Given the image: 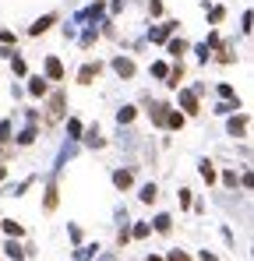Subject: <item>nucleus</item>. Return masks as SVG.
<instances>
[{
  "label": "nucleus",
  "mask_w": 254,
  "mask_h": 261,
  "mask_svg": "<svg viewBox=\"0 0 254 261\" xmlns=\"http://www.w3.org/2000/svg\"><path fill=\"white\" fill-rule=\"evenodd\" d=\"M99 71H102V64H99V60H95V64H85L82 71H78V81H82V85H92V81L99 78Z\"/></svg>",
  "instance_id": "nucleus-11"
},
{
  "label": "nucleus",
  "mask_w": 254,
  "mask_h": 261,
  "mask_svg": "<svg viewBox=\"0 0 254 261\" xmlns=\"http://www.w3.org/2000/svg\"><path fill=\"white\" fill-rule=\"evenodd\" d=\"M149 113H152V124H156V127H163V124H166L169 106H166V103H152V110H149Z\"/></svg>",
  "instance_id": "nucleus-14"
},
{
  "label": "nucleus",
  "mask_w": 254,
  "mask_h": 261,
  "mask_svg": "<svg viewBox=\"0 0 254 261\" xmlns=\"http://www.w3.org/2000/svg\"><path fill=\"white\" fill-rule=\"evenodd\" d=\"M85 134V127H82V120H75V117H71V120H67V138H71V141H78V138H82Z\"/></svg>",
  "instance_id": "nucleus-27"
},
{
  "label": "nucleus",
  "mask_w": 254,
  "mask_h": 261,
  "mask_svg": "<svg viewBox=\"0 0 254 261\" xmlns=\"http://www.w3.org/2000/svg\"><path fill=\"white\" fill-rule=\"evenodd\" d=\"M169 230H173V219H169L166 212H159L156 215V233H169Z\"/></svg>",
  "instance_id": "nucleus-25"
},
{
  "label": "nucleus",
  "mask_w": 254,
  "mask_h": 261,
  "mask_svg": "<svg viewBox=\"0 0 254 261\" xmlns=\"http://www.w3.org/2000/svg\"><path fill=\"white\" fill-rule=\"evenodd\" d=\"M102 11H106V4H102V0H95L92 7H85V11L75 14V25H82V21H99V18H102Z\"/></svg>",
  "instance_id": "nucleus-4"
},
{
  "label": "nucleus",
  "mask_w": 254,
  "mask_h": 261,
  "mask_svg": "<svg viewBox=\"0 0 254 261\" xmlns=\"http://www.w3.org/2000/svg\"><path fill=\"white\" fill-rule=\"evenodd\" d=\"M0 43H4V46H14V32H7V28H0Z\"/></svg>",
  "instance_id": "nucleus-41"
},
{
  "label": "nucleus",
  "mask_w": 254,
  "mask_h": 261,
  "mask_svg": "<svg viewBox=\"0 0 254 261\" xmlns=\"http://www.w3.org/2000/svg\"><path fill=\"white\" fill-rule=\"evenodd\" d=\"M240 28H244V36L251 32V11H244V18H240Z\"/></svg>",
  "instance_id": "nucleus-42"
},
{
  "label": "nucleus",
  "mask_w": 254,
  "mask_h": 261,
  "mask_svg": "<svg viewBox=\"0 0 254 261\" xmlns=\"http://www.w3.org/2000/svg\"><path fill=\"white\" fill-rule=\"evenodd\" d=\"M223 184H226V187H237V170H226V173H223Z\"/></svg>",
  "instance_id": "nucleus-36"
},
{
  "label": "nucleus",
  "mask_w": 254,
  "mask_h": 261,
  "mask_svg": "<svg viewBox=\"0 0 254 261\" xmlns=\"http://www.w3.org/2000/svg\"><path fill=\"white\" fill-rule=\"evenodd\" d=\"M4 177H7V166H4V162H0V180H4Z\"/></svg>",
  "instance_id": "nucleus-47"
},
{
  "label": "nucleus",
  "mask_w": 254,
  "mask_h": 261,
  "mask_svg": "<svg viewBox=\"0 0 254 261\" xmlns=\"http://www.w3.org/2000/svg\"><path fill=\"white\" fill-rule=\"evenodd\" d=\"M99 261H117V258H113V254H102V258H99Z\"/></svg>",
  "instance_id": "nucleus-48"
},
{
  "label": "nucleus",
  "mask_w": 254,
  "mask_h": 261,
  "mask_svg": "<svg viewBox=\"0 0 254 261\" xmlns=\"http://www.w3.org/2000/svg\"><path fill=\"white\" fill-rule=\"evenodd\" d=\"M152 74H156V78H166V74H169V64L156 60V64H152Z\"/></svg>",
  "instance_id": "nucleus-35"
},
{
  "label": "nucleus",
  "mask_w": 254,
  "mask_h": 261,
  "mask_svg": "<svg viewBox=\"0 0 254 261\" xmlns=\"http://www.w3.org/2000/svg\"><path fill=\"white\" fill-rule=\"evenodd\" d=\"M180 208H191V191H187V187H180Z\"/></svg>",
  "instance_id": "nucleus-38"
},
{
  "label": "nucleus",
  "mask_w": 254,
  "mask_h": 261,
  "mask_svg": "<svg viewBox=\"0 0 254 261\" xmlns=\"http://www.w3.org/2000/svg\"><path fill=\"white\" fill-rule=\"evenodd\" d=\"M95 244H88V247H78V261H88V258H95Z\"/></svg>",
  "instance_id": "nucleus-32"
},
{
  "label": "nucleus",
  "mask_w": 254,
  "mask_h": 261,
  "mask_svg": "<svg viewBox=\"0 0 254 261\" xmlns=\"http://www.w3.org/2000/svg\"><path fill=\"white\" fill-rule=\"evenodd\" d=\"M11 141V120H0V145Z\"/></svg>",
  "instance_id": "nucleus-34"
},
{
  "label": "nucleus",
  "mask_w": 254,
  "mask_h": 261,
  "mask_svg": "<svg viewBox=\"0 0 254 261\" xmlns=\"http://www.w3.org/2000/svg\"><path fill=\"white\" fill-rule=\"evenodd\" d=\"M198 261H219V258H215L212 251H201V254H198Z\"/></svg>",
  "instance_id": "nucleus-46"
},
{
  "label": "nucleus",
  "mask_w": 254,
  "mask_h": 261,
  "mask_svg": "<svg viewBox=\"0 0 254 261\" xmlns=\"http://www.w3.org/2000/svg\"><path fill=\"white\" fill-rule=\"evenodd\" d=\"M85 145H88V148H102V145H106V141H102V134H99V127H88V130H85Z\"/></svg>",
  "instance_id": "nucleus-21"
},
{
  "label": "nucleus",
  "mask_w": 254,
  "mask_h": 261,
  "mask_svg": "<svg viewBox=\"0 0 254 261\" xmlns=\"http://www.w3.org/2000/svg\"><path fill=\"white\" fill-rule=\"evenodd\" d=\"M64 106H67V95L57 88V92L50 95V110H46V120H50V124H57V120L64 117Z\"/></svg>",
  "instance_id": "nucleus-1"
},
{
  "label": "nucleus",
  "mask_w": 254,
  "mask_h": 261,
  "mask_svg": "<svg viewBox=\"0 0 254 261\" xmlns=\"http://www.w3.org/2000/svg\"><path fill=\"white\" fill-rule=\"evenodd\" d=\"M149 11L152 14H163V0H149Z\"/></svg>",
  "instance_id": "nucleus-45"
},
{
  "label": "nucleus",
  "mask_w": 254,
  "mask_h": 261,
  "mask_svg": "<svg viewBox=\"0 0 254 261\" xmlns=\"http://www.w3.org/2000/svg\"><path fill=\"white\" fill-rule=\"evenodd\" d=\"M180 110H184V117H198L201 113L198 110V95L191 88H180Z\"/></svg>",
  "instance_id": "nucleus-3"
},
{
  "label": "nucleus",
  "mask_w": 254,
  "mask_h": 261,
  "mask_svg": "<svg viewBox=\"0 0 254 261\" xmlns=\"http://www.w3.org/2000/svg\"><path fill=\"white\" fill-rule=\"evenodd\" d=\"M219 60H223V64H233V60H237V53H233V43H226V46L219 50Z\"/></svg>",
  "instance_id": "nucleus-30"
},
{
  "label": "nucleus",
  "mask_w": 254,
  "mask_h": 261,
  "mask_svg": "<svg viewBox=\"0 0 254 261\" xmlns=\"http://www.w3.org/2000/svg\"><path fill=\"white\" fill-rule=\"evenodd\" d=\"M173 32H176V21H163V25H156V28H149V43H166V39H173Z\"/></svg>",
  "instance_id": "nucleus-2"
},
{
  "label": "nucleus",
  "mask_w": 254,
  "mask_h": 261,
  "mask_svg": "<svg viewBox=\"0 0 254 261\" xmlns=\"http://www.w3.org/2000/svg\"><path fill=\"white\" fill-rule=\"evenodd\" d=\"M127 240H131V230H127V226H120V233H117V244H120V247H124V244H127Z\"/></svg>",
  "instance_id": "nucleus-40"
},
{
  "label": "nucleus",
  "mask_w": 254,
  "mask_h": 261,
  "mask_svg": "<svg viewBox=\"0 0 254 261\" xmlns=\"http://www.w3.org/2000/svg\"><path fill=\"white\" fill-rule=\"evenodd\" d=\"M113 71L120 78H134V60L131 57H113Z\"/></svg>",
  "instance_id": "nucleus-9"
},
{
  "label": "nucleus",
  "mask_w": 254,
  "mask_h": 261,
  "mask_svg": "<svg viewBox=\"0 0 254 261\" xmlns=\"http://www.w3.org/2000/svg\"><path fill=\"white\" fill-rule=\"evenodd\" d=\"M11 71H14V74H25V71H28V67H25V60H21L18 53H11Z\"/></svg>",
  "instance_id": "nucleus-31"
},
{
  "label": "nucleus",
  "mask_w": 254,
  "mask_h": 261,
  "mask_svg": "<svg viewBox=\"0 0 254 261\" xmlns=\"http://www.w3.org/2000/svg\"><path fill=\"white\" fill-rule=\"evenodd\" d=\"M219 95H223V99H237V92H233L230 85H219Z\"/></svg>",
  "instance_id": "nucleus-43"
},
{
  "label": "nucleus",
  "mask_w": 254,
  "mask_h": 261,
  "mask_svg": "<svg viewBox=\"0 0 254 261\" xmlns=\"http://www.w3.org/2000/svg\"><path fill=\"white\" fill-rule=\"evenodd\" d=\"M14 141H18V145H32V141H35V124H28V127L21 130V134H18Z\"/></svg>",
  "instance_id": "nucleus-28"
},
{
  "label": "nucleus",
  "mask_w": 254,
  "mask_h": 261,
  "mask_svg": "<svg viewBox=\"0 0 254 261\" xmlns=\"http://www.w3.org/2000/svg\"><path fill=\"white\" fill-rule=\"evenodd\" d=\"M163 261H191V254L187 251H169V258H163Z\"/></svg>",
  "instance_id": "nucleus-37"
},
{
  "label": "nucleus",
  "mask_w": 254,
  "mask_h": 261,
  "mask_svg": "<svg viewBox=\"0 0 254 261\" xmlns=\"http://www.w3.org/2000/svg\"><path fill=\"white\" fill-rule=\"evenodd\" d=\"M184 124H187V117H184L180 110H169V113H166V124H163V127H169V130H184Z\"/></svg>",
  "instance_id": "nucleus-13"
},
{
  "label": "nucleus",
  "mask_w": 254,
  "mask_h": 261,
  "mask_svg": "<svg viewBox=\"0 0 254 261\" xmlns=\"http://www.w3.org/2000/svg\"><path fill=\"white\" fill-rule=\"evenodd\" d=\"M57 25V14H43V18H35L32 25H28V36H43V32H50Z\"/></svg>",
  "instance_id": "nucleus-6"
},
{
  "label": "nucleus",
  "mask_w": 254,
  "mask_h": 261,
  "mask_svg": "<svg viewBox=\"0 0 254 261\" xmlns=\"http://www.w3.org/2000/svg\"><path fill=\"white\" fill-rule=\"evenodd\" d=\"M95 39H99V32H95V25H92V28H85V32H82L78 43H82V50H88V46H95Z\"/></svg>",
  "instance_id": "nucleus-24"
},
{
  "label": "nucleus",
  "mask_w": 254,
  "mask_h": 261,
  "mask_svg": "<svg viewBox=\"0 0 254 261\" xmlns=\"http://www.w3.org/2000/svg\"><path fill=\"white\" fill-rule=\"evenodd\" d=\"M145 261H163V258H159V254H149V258H145Z\"/></svg>",
  "instance_id": "nucleus-49"
},
{
  "label": "nucleus",
  "mask_w": 254,
  "mask_h": 261,
  "mask_svg": "<svg viewBox=\"0 0 254 261\" xmlns=\"http://www.w3.org/2000/svg\"><path fill=\"white\" fill-rule=\"evenodd\" d=\"M134 117H138V110H134V106H120V110H117V124H120V127H124V124H131Z\"/></svg>",
  "instance_id": "nucleus-22"
},
{
  "label": "nucleus",
  "mask_w": 254,
  "mask_h": 261,
  "mask_svg": "<svg viewBox=\"0 0 254 261\" xmlns=\"http://www.w3.org/2000/svg\"><path fill=\"white\" fill-rule=\"evenodd\" d=\"M78 155V141H67L60 152H57V162H53V173H60L64 166H67V159H75Z\"/></svg>",
  "instance_id": "nucleus-5"
},
{
  "label": "nucleus",
  "mask_w": 254,
  "mask_h": 261,
  "mask_svg": "<svg viewBox=\"0 0 254 261\" xmlns=\"http://www.w3.org/2000/svg\"><path fill=\"white\" fill-rule=\"evenodd\" d=\"M237 110H240V99H223V103L215 106L219 117H230V113H237Z\"/></svg>",
  "instance_id": "nucleus-19"
},
{
  "label": "nucleus",
  "mask_w": 254,
  "mask_h": 261,
  "mask_svg": "<svg viewBox=\"0 0 254 261\" xmlns=\"http://www.w3.org/2000/svg\"><path fill=\"white\" fill-rule=\"evenodd\" d=\"M4 254H7L11 261H21L25 258V247H21L18 240H7V244H4Z\"/></svg>",
  "instance_id": "nucleus-18"
},
{
  "label": "nucleus",
  "mask_w": 254,
  "mask_h": 261,
  "mask_svg": "<svg viewBox=\"0 0 254 261\" xmlns=\"http://www.w3.org/2000/svg\"><path fill=\"white\" fill-rule=\"evenodd\" d=\"M46 78H50V81H60V78H64V64H60V57H46Z\"/></svg>",
  "instance_id": "nucleus-8"
},
{
  "label": "nucleus",
  "mask_w": 254,
  "mask_h": 261,
  "mask_svg": "<svg viewBox=\"0 0 254 261\" xmlns=\"http://www.w3.org/2000/svg\"><path fill=\"white\" fill-rule=\"evenodd\" d=\"M57 194H60V191H57V180H50L46 198H43V208H46V212H53V208H57Z\"/></svg>",
  "instance_id": "nucleus-17"
},
{
  "label": "nucleus",
  "mask_w": 254,
  "mask_h": 261,
  "mask_svg": "<svg viewBox=\"0 0 254 261\" xmlns=\"http://www.w3.org/2000/svg\"><path fill=\"white\" fill-rule=\"evenodd\" d=\"M247 124H251L247 113H240V117H230V120H226V130H230L233 138H244V134H247Z\"/></svg>",
  "instance_id": "nucleus-7"
},
{
  "label": "nucleus",
  "mask_w": 254,
  "mask_h": 261,
  "mask_svg": "<svg viewBox=\"0 0 254 261\" xmlns=\"http://www.w3.org/2000/svg\"><path fill=\"white\" fill-rule=\"evenodd\" d=\"M198 173H201V180H205V184H215V166H212L208 159H201V162H198Z\"/></svg>",
  "instance_id": "nucleus-20"
},
{
  "label": "nucleus",
  "mask_w": 254,
  "mask_h": 261,
  "mask_svg": "<svg viewBox=\"0 0 254 261\" xmlns=\"http://www.w3.org/2000/svg\"><path fill=\"white\" fill-rule=\"evenodd\" d=\"M67 233H71V240H75V244H82V230H78V226H75V222H71V226H67Z\"/></svg>",
  "instance_id": "nucleus-44"
},
{
  "label": "nucleus",
  "mask_w": 254,
  "mask_h": 261,
  "mask_svg": "<svg viewBox=\"0 0 254 261\" xmlns=\"http://www.w3.org/2000/svg\"><path fill=\"white\" fill-rule=\"evenodd\" d=\"M208 18H212V21H215V25H219V21H223V18H226V7H212V14H208Z\"/></svg>",
  "instance_id": "nucleus-39"
},
{
  "label": "nucleus",
  "mask_w": 254,
  "mask_h": 261,
  "mask_svg": "<svg viewBox=\"0 0 254 261\" xmlns=\"http://www.w3.org/2000/svg\"><path fill=\"white\" fill-rule=\"evenodd\" d=\"M131 237H134V240H145V237H149V222H138V226L131 230Z\"/></svg>",
  "instance_id": "nucleus-33"
},
{
  "label": "nucleus",
  "mask_w": 254,
  "mask_h": 261,
  "mask_svg": "<svg viewBox=\"0 0 254 261\" xmlns=\"http://www.w3.org/2000/svg\"><path fill=\"white\" fill-rule=\"evenodd\" d=\"M28 92H32L35 99H43V95L50 92V85H46V78H28Z\"/></svg>",
  "instance_id": "nucleus-16"
},
{
  "label": "nucleus",
  "mask_w": 254,
  "mask_h": 261,
  "mask_svg": "<svg viewBox=\"0 0 254 261\" xmlns=\"http://www.w3.org/2000/svg\"><path fill=\"white\" fill-rule=\"evenodd\" d=\"M131 184H134V173L131 170H113V187L117 191H127Z\"/></svg>",
  "instance_id": "nucleus-10"
},
{
  "label": "nucleus",
  "mask_w": 254,
  "mask_h": 261,
  "mask_svg": "<svg viewBox=\"0 0 254 261\" xmlns=\"http://www.w3.org/2000/svg\"><path fill=\"white\" fill-rule=\"evenodd\" d=\"M180 81H184V60H180V64H173V67H169V74H166V85H169V88H180Z\"/></svg>",
  "instance_id": "nucleus-15"
},
{
  "label": "nucleus",
  "mask_w": 254,
  "mask_h": 261,
  "mask_svg": "<svg viewBox=\"0 0 254 261\" xmlns=\"http://www.w3.org/2000/svg\"><path fill=\"white\" fill-rule=\"evenodd\" d=\"M166 50H169V57L184 60V53H187L191 46H187V39H166Z\"/></svg>",
  "instance_id": "nucleus-12"
},
{
  "label": "nucleus",
  "mask_w": 254,
  "mask_h": 261,
  "mask_svg": "<svg viewBox=\"0 0 254 261\" xmlns=\"http://www.w3.org/2000/svg\"><path fill=\"white\" fill-rule=\"evenodd\" d=\"M141 201H145V205H152V201H156V198H159V187H156V184H145V187H141Z\"/></svg>",
  "instance_id": "nucleus-26"
},
{
  "label": "nucleus",
  "mask_w": 254,
  "mask_h": 261,
  "mask_svg": "<svg viewBox=\"0 0 254 261\" xmlns=\"http://www.w3.org/2000/svg\"><path fill=\"white\" fill-rule=\"evenodd\" d=\"M194 53H198V60H201V64H208V60H212V50H208V43H198V46H194Z\"/></svg>",
  "instance_id": "nucleus-29"
},
{
  "label": "nucleus",
  "mask_w": 254,
  "mask_h": 261,
  "mask_svg": "<svg viewBox=\"0 0 254 261\" xmlns=\"http://www.w3.org/2000/svg\"><path fill=\"white\" fill-rule=\"evenodd\" d=\"M4 233H7V240H18L25 230H21V222H14V219H4Z\"/></svg>",
  "instance_id": "nucleus-23"
}]
</instances>
